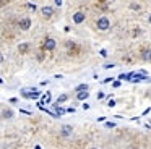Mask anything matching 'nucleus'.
<instances>
[{"instance_id":"obj_14","label":"nucleus","mask_w":151,"mask_h":149,"mask_svg":"<svg viewBox=\"0 0 151 149\" xmlns=\"http://www.w3.org/2000/svg\"><path fill=\"white\" fill-rule=\"evenodd\" d=\"M67 99H68V96H67V94H62V96H59V99H57V102H59V104H62V102H65Z\"/></svg>"},{"instance_id":"obj_5","label":"nucleus","mask_w":151,"mask_h":149,"mask_svg":"<svg viewBox=\"0 0 151 149\" xmlns=\"http://www.w3.org/2000/svg\"><path fill=\"white\" fill-rule=\"evenodd\" d=\"M72 133H73V126H70V125L62 126V136H70Z\"/></svg>"},{"instance_id":"obj_13","label":"nucleus","mask_w":151,"mask_h":149,"mask_svg":"<svg viewBox=\"0 0 151 149\" xmlns=\"http://www.w3.org/2000/svg\"><path fill=\"white\" fill-rule=\"evenodd\" d=\"M4 118H12V117H13V112H12V110H4Z\"/></svg>"},{"instance_id":"obj_19","label":"nucleus","mask_w":151,"mask_h":149,"mask_svg":"<svg viewBox=\"0 0 151 149\" xmlns=\"http://www.w3.org/2000/svg\"><path fill=\"white\" fill-rule=\"evenodd\" d=\"M107 105H109V107H114V105H115V100H114V99H109Z\"/></svg>"},{"instance_id":"obj_24","label":"nucleus","mask_w":151,"mask_h":149,"mask_svg":"<svg viewBox=\"0 0 151 149\" xmlns=\"http://www.w3.org/2000/svg\"><path fill=\"white\" fill-rule=\"evenodd\" d=\"M148 19H150V24H151V15H150V18H148Z\"/></svg>"},{"instance_id":"obj_17","label":"nucleus","mask_w":151,"mask_h":149,"mask_svg":"<svg viewBox=\"0 0 151 149\" xmlns=\"http://www.w3.org/2000/svg\"><path fill=\"white\" fill-rule=\"evenodd\" d=\"M132 8H133V10H140V3H132Z\"/></svg>"},{"instance_id":"obj_1","label":"nucleus","mask_w":151,"mask_h":149,"mask_svg":"<svg viewBox=\"0 0 151 149\" xmlns=\"http://www.w3.org/2000/svg\"><path fill=\"white\" fill-rule=\"evenodd\" d=\"M96 24H98V28L101 29V31H106V29H109V26H111V21H109V18H106V16H101Z\"/></svg>"},{"instance_id":"obj_23","label":"nucleus","mask_w":151,"mask_h":149,"mask_svg":"<svg viewBox=\"0 0 151 149\" xmlns=\"http://www.w3.org/2000/svg\"><path fill=\"white\" fill-rule=\"evenodd\" d=\"M104 97V92H98V99H102Z\"/></svg>"},{"instance_id":"obj_25","label":"nucleus","mask_w":151,"mask_h":149,"mask_svg":"<svg viewBox=\"0 0 151 149\" xmlns=\"http://www.w3.org/2000/svg\"><path fill=\"white\" fill-rule=\"evenodd\" d=\"M93 149H96V148H93Z\"/></svg>"},{"instance_id":"obj_7","label":"nucleus","mask_w":151,"mask_h":149,"mask_svg":"<svg viewBox=\"0 0 151 149\" xmlns=\"http://www.w3.org/2000/svg\"><path fill=\"white\" fill-rule=\"evenodd\" d=\"M141 58L146 62H151V49H145V50H141Z\"/></svg>"},{"instance_id":"obj_21","label":"nucleus","mask_w":151,"mask_h":149,"mask_svg":"<svg viewBox=\"0 0 151 149\" xmlns=\"http://www.w3.org/2000/svg\"><path fill=\"white\" fill-rule=\"evenodd\" d=\"M104 68H114V63H107V65H104Z\"/></svg>"},{"instance_id":"obj_4","label":"nucleus","mask_w":151,"mask_h":149,"mask_svg":"<svg viewBox=\"0 0 151 149\" xmlns=\"http://www.w3.org/2000/svg\"><path fill=\"white\" fill-rule=\"evenodd\" d=\"M20 28L23 29V31L29 29V28H31V19H29V18H23V19L20 21Z\"/></svg>"},{"instance_id":"obj_10","label":"nucleus","mask_w":151,"mask_h":149,"mask_svg":"<svg viewBox=\"0 0 151 149\" xmlns=\"http://www.w3.org/2000/svg\"><path fill=\"white\" fill-rule=\"evenodd\" d=\"M28 49H29V44H28V42H23V44H20V45H18V50H20L21 54L28 52Z\"/></svg>"},{"instance_id":"obj_6","label":"nucleus","mask_w":151,"mask_h":149,"mask_svg":"<svg viewBox=\"0 0 151 149\" xmlns=\"http://www.w3.org/2000/svg\"><path fill=\"white\" fill-rule=\"evenodd\" d=\"M41 13H42L44 18H50V16H52V13H54V10L50 8V6H44V8L41 10Z\"/></svg>"},{"instance_id":"obj_12","label":"nucleus","mask_w":151,"mask_h":149,"mask_svg":"<svg viewBox=\"0 0 151 149\" xmlns=\"http://www.w3.org/2000/svg\"><path fill=\"white\" fill-rule=\"evenodd\" d=\"M49 102H50V92H46L41 99V104H49Z\"/></svg>"},{"instance_id":"obj_18","label":"nucleus","mask_w":151,"mask_h":149,"mask_svg":"<svg viewBox=\"0 0 151 149\" xmlns=\"http://www.w3.org/2000/svg\"><path fill=\"white\" fill-rule=\"evenodd\" d=\"M26 6H28V8H31V10H36V5H34V3H26Z\"/></svg>"},{"instance_id":"obj_3","label":"nucleus","mask_w":151,"mask_h":149,"mask_svg":"<svg viewBox=\"0 0 151 149\" xmlns=\"http://www.w3.org/2000/svg\"><path fill=\"white\" fill-rule=\"evenodd\" d=\"M55 41H54L52 37H47L46 39V42H44V49H46V50H54V49H55Z\"/></svg>"},{"instance_id":"obj_20","label":"nucleus","mask_w":151,"mask_h":149,"mask_svg":"<svg viewBox=\"0 0 151 149\" xmlns=\"http://www.w3.org/2000/svg\"><path fill=\"white\" fill-rule=\"evenodd\" d=\"M55 5H57V6H62L63 2H62V0H55Z\"/></svg>"},{"instance_id":"obj_2","label":"nucleus","mask_w":151,"mask_h":149,"mask_svg":"<svg viewBox=\"0 0 151 149\" xmlns=\"http://www.w3.org/2000/svg\"><path fill=\"white\" fill-rule=\"evenodd\" d=\"M85 19H86L85 11H76L75 15H73V23H75V24H80V23H83Z\"/></svg>"},{"instance_id":"obj_15","label":"nucleus","mask_w":151,"mask_h":149,"mask_svg":"<svg viewBox=\"0 0 151 149\" xmlns=\"http://www.w3.org/2000/svg\"><path fill=\"white\" fill-rule=\"evenodd\" d=\"M63 113H65V110L63 109H60V107H55V115L59 117V115H63Z\"/></svg>"},{"instance_id":"obj_22","label":"nucleus","mask_w":151,"mask_h":149,"mask_svg":"<svg viewBox=\"0 0 151 149\" xmlns=\"http://www.w3.org/2000/svg\"><path fill=\"white\" fill-rule=\"evenodd\" d=\"M120 86V81H114V87H119Z\"/></svg>"},{"instance_id":"obj_16","label":"nucleus","mask_w":151,"mask_h":149,"mask_svg":"<svg viewBox=\"0 0 151 149\" xmlns=\"http://www.w3.org/2000/svg\"><path fill=\"white\" fill-rule=\"evenodd\" d=\"M106 128H115V123H112V122H106Z\"/></svg>"},{"instance_id":"obj_9","label":"nucleus","mask_w":151,"mask_h":149,"mask_svg":"<svg viewBox=\"0 0 151 149\" xmlns=\"http://www.w3.org/2000/svg\"><path fill=\"white\" fill-rule=\"evenodd\" d=\"M88 97H89V92H88V91H83V92L76 94V99H78V100H85V99H88Z\"/></svg>"},{"instance_id":"obj_8","label":"nucleus","mask_w":151,"mask_h":149,"mask_svg":"<svg viewBox=\"0 0 151 149\" xmlns=\"http://www.w3.org/2000/svg\"><path fill=\"white\" fill-rule=\"evenodd\" d=\"M135 74H137V73H120V74H119V80H133V78H132V76H135Z\"/></svg>"},{"instance_id":"obj_11","label":"nucleus","mask_w":151,"mask_h":149,"mask_svg":"<svg viewBox=\"0 0 151 149\" xmlns=\"http://www.w3.org/2000/svg\"><path fill=\"white\" fill-rule=\"evenodd\" d=\"M75 91H76V94L83 92V91H88V84H78V86L75 87Z\"/></svg>"}]
</instances>
